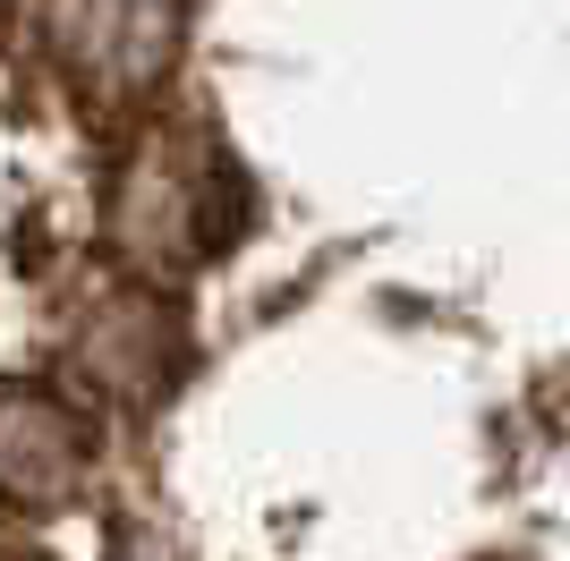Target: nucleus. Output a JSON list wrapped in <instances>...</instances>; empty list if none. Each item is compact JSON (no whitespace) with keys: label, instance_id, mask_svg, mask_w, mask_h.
Segmentation results:
<instances>
[{"label":"nucleus","instance_id":"obj_2","mask_svg":"<svg viewBox=\"0 0 570 561\" xmlns=\"http://www.w3.org/2000/svg\"><path fill=\"white\" fill-rule=\"evenodd\" d=\"M179 35L188 0H51V51L95 102H137L145 86H163Z\"/></svg>","mask_w":570,"mask_h":561},{"label":"nucleus","instance_id":"obj_3","mask_svg":"<svg viewBox=\"0 0 570 561\" xmlns=\"http://www.w3.org/2000/svg\"><path fill=\"white\" fill-rule=\"evenodd\" d=\"M95 468V425L43 383H0V502L18 511H60L86 493Z\"/></svg>","mask_w":570,"mask_h":561},{"label":"nucleus","instance_id":"obj_1","mask_svg":"<svg viewBox=\"0 0 570 561\" xmlns=\"http://www.w3.org/2000/svg\"><path fill=\"white\" fill-rule=\"evenodd\" d=\"M247 179L222 154L205 128H163L145 137L119 170L111 196V238L128 247V264L145 273H179V264L222 256L238 230H247Z\"/></svg>","mask_w":570,"mask_h":561},{"label":"nucleus","instance_id":"obj_4","mask_svg":"<svg viewBox=\"0 0 570 561\" xmlns=\"http://www.w3.org/2000/svg\"><path fill=\"white\" fill-rule=\"evenodd\" d=\"M86 374H95L102 392H119L128 409H154L170 392V374L188 366V341H179V315L154 298H111L86 332Z\"/></svg>","mask_w":570,"mask_h":561}]
</instances>
